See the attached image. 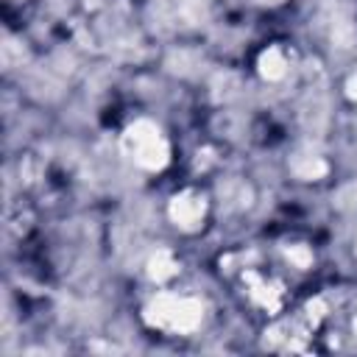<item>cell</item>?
<instances>
[{"mask_svg":"<svg viewBox=\"0 0 357 357\" xmlns=\"http://www.w3.org/2000/svg\"><path fill=\"white\" fill-rule=\"evenodd\" d=\"M201 318V307L192 304L190 298H162L156 304L153 324L167 326V329H190Z\"/></svg>","mask_w":357,"mask_h":357,"instance_id":"6da1fadb","label":"cell"},{"mask_svg":"<svg viewBox=\"0 0 357 357\" xmlns=\"http://www.w3.org/2000/svg\"><path fill=\"white\" fill-rule=\"evenodd\" d=\"M128 139H131V153L137 156V162H142L148 167H156V165L165 162V142H162V137H159L156 128L137 126Z\"/></svg>","mask_w":357,"mask_h":357,"instance_id":"7a4b0ae2","label":"cell"}]
</instances>
